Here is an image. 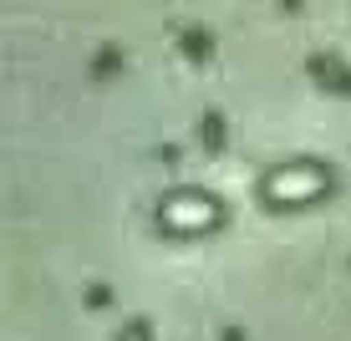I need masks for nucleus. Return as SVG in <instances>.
Here are the masks:
<instances>
[{
  "label": "nucleus",
  "mask_w": 351,
  "mask_h": 341,
  "mask_svg": "<svg viewBox=\"0 0 351 341\" xmlns=\"http://www.w3.org/2000/svg\"><path fill=\"white\" fill-rule=\"evenodd\" d=\"M326 189H331V174H326L321 163H285V168H275V174L265 178V199H270L275 209L311 204V199H321Z\"/></svg>",
  "instance_id": "nucleus-1"
},
{
  "label": "nucleus",
  "mask_w": 351,
  "mask_h": 341,
  "mask_svg": "<svg viewBox=\"0 0 351 341\" xmlns=\"http://www.w3.org/2000/svg\"><path fill=\"white\" fill-rule=\"evenodd\" d=\"M163 224L173 235H199V229H214L219 224V204L209 193H173L163 204Z\"/></svg>",
  "instance_id": "nucleus-2"
},
{
  "label": "nucleus",
  "mask_w": 351,
  "mask_h": 341,
  "mask_svg": "<svg viewBox=\"0 0 351 341\" xmlns=\"http://www.w3.org/2000/svg\"><path fill=\"white\" fill-rule=\"evenodd\" d=\"M311 77L326 82L331 92H351V71L336 67V56H311Z\"/></svg>",
  "instance_id": "nucleus-3"
},
{
  "label": "nucleus",
  "mask_w": 351,
  "mask_h": 341,
  "mask_svg": "<svg viewBox=\"0 0 351 341\" xmlns=\"http://www.w3.org/2000/svg\"><path fill=\"white\" fill-rule=\"evenodd\" d=\"M184 46H189V51H193V56H204V51H209V41H204V36H199V31H184Z\"/></svg>",
  "instance_id": "nucleus-4"
},
{
  "label": "nucleus",
  "mask_w": 351,
  "mask_h": 341,
  "mask_svg": "<svg viewBox=\"0 0 351 341\" xmlns=\"http://www.w3.org/2000/svg\"><path fill=\"white\" fill-rule=\"evenodd\" d=\"M117 341H148V326H143V321H132V326H128V331L117 336Z\"/></svg>",
  "instance_id": "nucleus-5"
}]
</instances>
